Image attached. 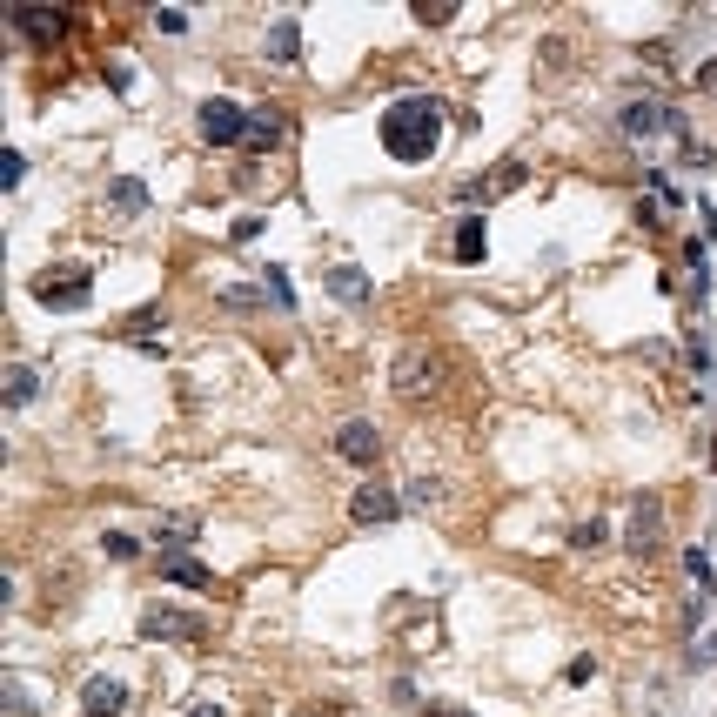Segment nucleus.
<instances>
[{"label":"nucleus","mask_w":717,"mask_h":717,"mask_svg":"<svg viewBox=\"0 0 717 717\" xmlns=\"http://www.w3.org/2000/svg\"><path fill=\"white\" fill-rule=\"evenodd\" d=\"M403 503H409V510H436V503H443V483H436V476H409V483H403Z\"/></svg>","instance_id":"nucleus-21"},{"label":"nucleus","mask_w":717,"mask_h":717,"mask_svg":"<svg viewBox=\"0 0 717 717\" xmlns=\"http://www.w3.org/2000/svg\"><path fill=\"white\" fill-rule=\"evenodd\" d=\"M262 289H269L275 309H295V289H289V275H282V269H262Z\"/></svg>","instance_id":"nucleus-24"},{"label":"nucleus","mask_w":717,"mask_h":717,"mask_svg":"<svg viewBox=\"0 0 717 717\" xmlns=\"http://www.w3.org/2000/svg\"><path fill=\"white\" fill-rule=\"evenodd\" d=\"M21 175H27V161L7 148V155H0V188H21Z\"/></svg>","instance_id":"nucleus-28"},{"label":"nucleus","mask_w":717,"mask_h":717,"mask_svg":"<svg viewBox=\"0 0 717 717\" xmlns=\"http://www.w3.org/2000/svg\"><path fill=\"white\" fill-rule=\"evenodd\" d=\"M664 128H671V108H664V101H630L624 108V135H664Z\"/></svg>","instance_id":"nucleus-18"},{"label":"nucleus","mask_w":717,"mask_h":717,"mask_svg":"<svg viewBox=\"0 0 717 717\" xmlns=\"http://www.w3.org/2000/svg\"><path fill=\"white\" fill-rule=\"evenodd\" d=\"M523 181H530V168H523V161H496V175H476V181H463V202H503V195H516V188H523Z\"/></svg>","instance_id":"nucleus-8"},{"label":"nucleus","mask_w":717,"mask_h":717,"mask_svg":"<svg viewBox=\"0 0 717 717\" xmlns=\"http://www.w3.org/2000/svg\"><path fill=\"white\" fill-rule=\"evenodd\" d=\"M155 27H161V34H181V27H188V21H181L175 7H155Z\"/></svg>","instance_id":"nucleus-30"},{"label":"nucleus","mask_w":717,"mask_h":717,"mask_svg":"<svg viewBox=\"0 0 717 717\" xmlns=\"http://www.w3.org/2000/svg\"><path fill=\"white\" fill-rule=\"evenodd\" d=\"M282 135H289V121H282V108H255V114H248V135H242V148H248V155H269V148H282Z\"/></svg>","instance_id":"nucleus-15"},{"label":"nucleus","mask_w":717,"mask_h":717,"mask_svg":"<svg viewBox=\"0 0 717 717\" xmlns=\"http://www.w3.org/2000/svg\"><path fill=\"white\" fill-rule=\"evenodd\" d=\"M697 664H717V637H704V644H697Z\"/></svg>","instance_id":"nucleus-31"},{"label":"nucleus","mask_w":717,"mask_h":717,"mask_svg":"<svg viewBox=\"0 0 717 717\" xmlns=\"http://www.w3.org/2000/svg\"><path fill=\"white\" fill-rule=\"evenodd\" d=\"M0 396H7V409H27L34 396H41V376H34L27 362H14V369H7V389H0Z\"/></svg>","instance_id":"nucleus-20"},{"label":"nucleus","mask_w":717,"mask_h":717,"mask_svg":"<svg viewBox=\"0 0 717 717\" xmlns=\"http://www.w3.org/2000/svg\"><path fill=\"white\" fill-rule=\"evenodd\" d=\"M416 21H423V27H449V21H456V0H416Z\"/></svg>","instance_id":"nucleus-23"},{"label":"nucleus","mask_w":717,"mask_h":717,"mask_svg":"<svg viewBox=\"0 0 717 717\" xmlns=\"http://www.w3.org/2000/svg\"><path fill=\"white\" fill-rule=\"evenodd\" d=\"M195 128H202V141H215V148H235V141L248 135V108L228 101V94H208L202 108H195Z\"/></svg>","instance_id":"nucleus-5"},{"label":"nucleus","mask_w":717,"mask_h":717,"mask_svg":"<svg viewBox=\"0 0 717 717\" xmlns=\"http://www.w3.org/2000/svg\"><path fill=\"white\" fill-rule=\"evenodd\" d=\"M389 382H396V396H423V389L443 382V356H436L429 342H409L403 356L389 362Z\"/></svg>","instance_id":"nucleus-4"},{"label":"nucleus","mask_w":717,"mask_h":717,"mask_svg":"<svg viewBox=\"0 0 717 717\" xmlns=\"http://www.w3.org/2000/svg\"><path fill=\"white\" fill-rule=\"evenodd\" d=\"M449 255H456V262H483V255H490V228H483V215H456V235H449Z\"/></svg>","instance_id":"nucleus-16"},{"label":"nucleus","mask_w":717,"mask_h":717,"mask_svg":"<svg viewBox=\"0 0 717 717\" xmlns=\"http://www.w3.org/2000/svg\"><path fill=\"white\" fill-rule=\"evenodd\" d=\"M262 54H269L275 68H295V61H302V21H295V14H282V21L269 27V41H262Z\"/></svg>","instance_id":"nucleus-17"},{"label":"nucleus","mask_w":717,"mask_h":717,"mask_svg":"<svg viewBox=\"0 0 717 717\" xmlns=\"http://www.w3.org/2000/svg\"><path fill=\"white\" fill-rule=\"evenodd\" d=\"M684 563H691V577L704 583V597H717V570H711V557H704V550H691Z\"/></svg>","instance_id":"nucleus-26"},{"label":"nucleus","mask_w":717,"mask_h":717,"mask_svg":"<svg viewBox=\"0 0 717 717\" xmlns=\"http://www.w3.org/2000/svg\"><path fill=\"white\" fill-rule=\"evenodd\" d=\"M423 717H470L463 704H443V711H423Z\"/></svg>","instance_id":"nucleus-33"},{"label":"nucleus","mask_w":717,"mask_h":717,"mask_svg":"<svg viewBox=\"0 0 717 717\" xmlns=\"http://www.w3.org/2000/svg\"><path fill=\"white\" fill-rule=\"evenodd\" d=\"M336 456H342V463H356V470H369V463L382 456L376 423H362V416H356V423H342V429H336Z\"/></svg>","instance_id":"nucleus-9"},{"label":"nucleus","mask_w":717,"mask_h":717,"mask_svg":"<svg viewBox=\"0 0 717 717\" xmlns=\"http://www.w3.org/2000/svg\"><path fill=\"white\" fill-rule=\"evenodd\" d=\"M141 637H148V644H202V637H208V624L195 617V610L148 604V610H141Z\"/></svg>","instance_id":"nucleus-3"},{"label":"nucleus","mask_w":717,"mask_h":717,"mask_svg":"<svg viewBox=\"0 0 717 717\" xmlns=\"http://www.w3.org/2000/svg\"><path fill=\"white\" fill-rule=\"evenodd\" d=\"M610 530L604 523H597V516H590V523H577V530H570V543H577V550H597V543H604Z\"/></svg>","instance_id":"nucleus-27"},{"label":"nucleus","mask_w":717,"mask_h":717,"mask_svg":"<svg viewBox=\"0 0 717 717\" xmlns=\"http://www.w3.org/2000/svg\"><path fill=\"white\" fill-rule=\"evenodd\" d=\"M349 516H356V523H396V516H403V496L382 490V483H369V490L349 496Z\"/></svg>","instance_id":"nucleus-12"},{"label":"nucleus","mask_w":717,"mask_h":717,"mask_svg":"<svg viewBox=\"0 0 717 717\" xmlns=\"http://www.w3.org/2000/svg\"><path fill=\"white\" fill-rule=\"evenodd\" d=\"M108 215H114V222L148 215V181H141V175H114L108 181Z\"/></svg>","instance_id":"nucleus-13"},{"label":"nucleus","mask_w":717,"mask_h":717,"mask_svg":"<svg viewBox=\"0 0 717 717\" xmlns=\"http://www.w3.org/2000/svg\"><path fill=\"white\" fill-rule=\"evenodd\" d=\"M101 543H108V557H114V563H135V557H141V543L128 537V530H108Z\"/></svg>","instance_id":"nucleus-25"},{"label":"nucleus","mask_w":717,"mask_h":717,"mask_svg":"<svg viewBox=\"0 0 717 717\" xmlns=\"http://www.w3.org/2000/svg\"><path fill=\"white\" fill-rule=\"evenodd\" d=\"M7 27H14L21 41H34V47H54L61 34H68V14H61V7H7Z\"/></svg>","instance_id":"nucleus-7"},{"label":"nucleus","mask_w":717,"mask_h":717,"mask_svg":"<svg viewBox=\"0 0 717 717\" xmlns=\"http://www.w3.org/2000/svg\"><path fill=\"white\" fill-rule=\"evenodd\" d=\"M322 289L336 295V302H349V309H362V302H369V295H376V282H369V275H362L356 262H336V269L322 275Z\"/></svg>","instance_id":"nucleus-14"},{"label":"nucleus","mask_w":717,"mask_h":717,"mask_svg":"<svg viewBox=\"0 0 717 717\" xmlns=\"http://www.w3.org/2000/svg\"><path fill=\"white\" fill-rule=\"evenodd\" d=\"M81 711L88 717H121L128 711V684H121V677H88V684H81Z\"/></svg>","instance_id":"nucleus-11"},{"label":"nucleus","mask_w":717,"mask_h":717,"mask_svg":"<svg viewBox=\"0 0 717 717\" xmlns=\"http://www.w3.org/2000/svg\"><path fill=\"white\" fill-rule=\"evenodd\" d=\"M624 543L637 550V557H657V550H664V503H657L650 490L630 503V530H624Z\"/></svg>","instance_id":"nucleus-6"},{"label":"nucleus","mask_w":717,"mask_h":717,"mask_svg":"<svg viewBox=\"0 0 717 717\" xmlns=\"http://www.w3.org/2000/svg\"><path fill=\"white\" fill-rule=\"evenodd\" d=\"M443 101L436 94H403V101H389L376 121L382 148H389V161H429L436 148H443Z\"/></svg>","instance_id":"nucleus-1"},{"label":"nucleus","mask_w":717,"mask_h":717,"mask_svg":"<svg viewBox=\"0 0 717 717\" xmlns=\"http://www.w3.org/2000/svg\"><path fill=\"white\" fill-rule=\"evenodd\" d=\"M34 302H47V309H61V315L88 309V302H94V275L81 269V262H61V269L34 275Z\"/></svg>","instance_id":"nucleus-2"},{"label":"nucleus","mask_w":717,"mask_h":717,"mask_svg":"<svg viewBox=\"0 0 717 717\" xmlns=\"http://www.w3.org/2000/svg\"><path fill=\"white\" fill-rule=\"evenodd\" d=\"M697 94H711V101H717V61H697Z\"/></svg>","instance_id":"nucleus-29"},{"label":"nucleus","mask_w":717,"mask_h":717,"mask_svg":"<svg viewBox=\"0 0 717 717\" xmlns=\"http://www.w3.org/2000/svg\"><path fill=\"white\" fill-rule=\"evenodd\" d=\"M215 302H222V309H262V302H269V289H262V282H255V289H248V282H228Z\"/></svg>","instance_id":"nucleus-22"},{"label":"nucleus","mask_w":717,"mask_h":717,"mask_svg":"<svg viewBox=\"0 0 717 717\" xmlns=\"http://www.w3.org/2000/svg\"><path fill=\"white\" fill-rule=\"evenodd\" d=\"M202 537V516L195 510H168L155 523V543H161V557H188V543Z\"/></svg>","instance_id":"nucleus-10"},{"label":"nucleus","mask_w":717,"mask_h":717,"mask_svg":"<svg viewBox=\"0 0 717 717\" xmlns=\"http://www.w3.org/2000/svg\"><path fill=\"white\" fill-rule=\"evenodd\" d=\"M188 717H228V711H222V704H195Z\"/></svg>","instance_id":"nucleus-32"},{"label":"nucleus","mask_w":717,"mask_h":717,"mask_svg":"<svg viewBox=\"0 0 717 717\" xmlns=\"http://www.w3.org/2000/svg\"><path fill=\"white\" fill-rule=\"evenodd\" d=\"M161 577L181 583V590H215V570L195 563V557H161Z\"/></svg>","instance_id":"nucleus-19"}]
</instances>
